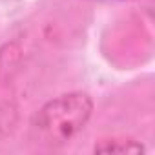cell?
I'll return each mask as SVG.
<instances>
[{"mask_svg":"<svg viewBox=\"0 0 155 155\" xmlns=\"http://www.w3.org/2000/svg\"><path fill=\"white\" fill-rule=\"evenodd\" d=\"M93 2H117V0H93Z\"/></svg>","mask_w":155,"mask_h":155,"instance_id":"cell-3","label":"cell"},{"mask_svg":"<svg viewBox=\"0 0 155 155\" xmlns=\"http://www.w3.org/2000/svg\"><path fill=\"white\" fill-rule=\"evenodd\" d=\"M93 113V101L84 91H69L48 101L31 119V140L46 148H60L73 140Z\"/></svg>","mask_w":155,"mask_h":155,"instance_id":"cell-1","label":"cell"},{"mask_svg":"<svg viewBox=\"0 0 155 155\" xmlns=\"http://www.w3.org/2000/svg\"><path fill=\"white\" fill-rule=\"evenodd\" d=\"M99 153H139L144 151V144L135 139H106L93 148Z\"/></svg>","mask_w":155,"mask_h":155,"instance_id":"cell-2","label":"cell"}]
</instances>
